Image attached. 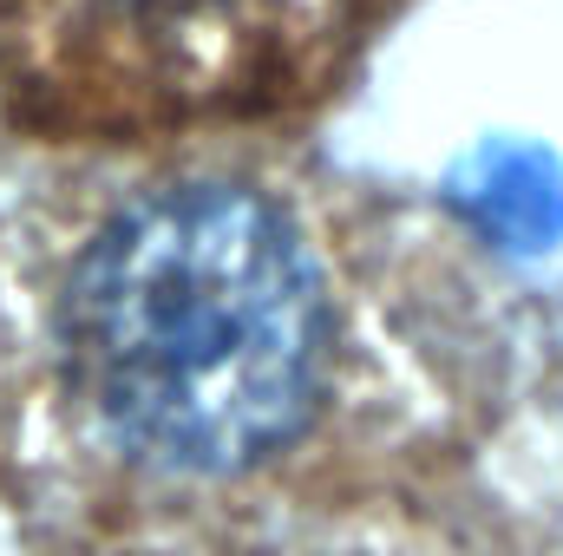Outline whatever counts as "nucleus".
I'll use <instances>...</instances> for the list:
<instances>
[{
  "label": "nucleus",
  "mask_w": 563,
  "mask_h": 556,
  "mask_svg": "<svg viewBox=\"0 0 563 556\" xmlns=\"http://www.w3.org/2000/svg\"><path fill=\"white\" fill-rule=\"evenodd\" d=\"M328 281L256 184L190 177L125 203L66 281V360L99 425L157 471L276 458L321 400Z\"/></svg>",
  "instance_id": "1"
}]
</instances>
